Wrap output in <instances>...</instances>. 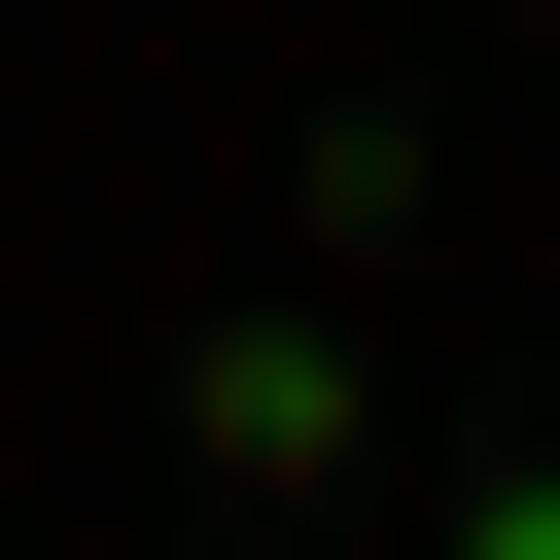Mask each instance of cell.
I'll return each instance as SVG.
<instances>
[{"instance_id": "6da1fadb", "label": "cell", "mask_w": 560, "mask_h": 560, "mask_svg": "<svg viewBox=\"0 0 560 560\" xmlns=\"http://www.w3.org/2000/svg\"><path fill=\"white\" fill-rule=\"evenodd\" d=\"M175 490H210V525H350V490H385V315H350V280L175 315Z\"/></svg>"}, {"instance_id": "7a4b0ae2", "label": "cell", "mask_w": 560, "mask_h": 560, "mask_svg": "<svg viewBox=\"0 0 560 560\" xmlns=\"http://www.w3.org/2000/svg\"><path fill=\"white\" fill-rule=\"evenodd\" d=\"M420 210H455V175H420V105H315V280H350V315L420 280Z\"/></svg>"}, {"instance_id": "3957f363", "label": "cell", "mask_w": 560, "mask_h": 560, "mask_svg": "<svg viewBox=\"0 0 560 560\" xmlns=\"http://www.w3.org/2000/svg\"><path fill=\"white\" fill-rule=\"evenodd\" d=\"M420 560H560V420H490V455L420 490Z\"/></svg>"}]
</instances>
